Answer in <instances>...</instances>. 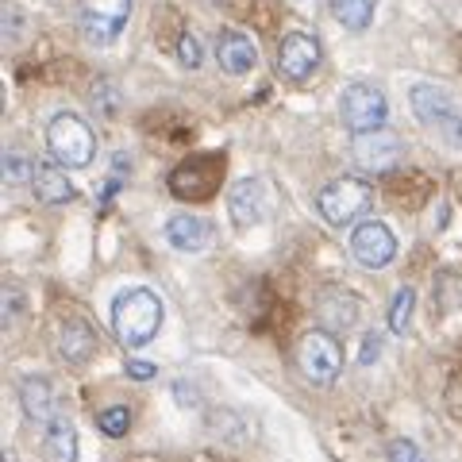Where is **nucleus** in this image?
Masks as SVG:
<instances>
[{
	"mask_svg": "<svg viewBox=\"0 0 462 462\" xmlns=\"http://www.w3.org/2000/svg\"><path fill=\"white\" fill-rule=\"evenodd\" d=\"M20 401H23L27 420H35V424H51V420H54V412H58L54 389H51L47 378H23V385H20Z\"/></svg>",
	"mask_w": 462,
	"mask_h": 462,
	"instance_id": "15",
	"label": "nucleus"
},
{
	"mask_svg": "<svg viewBox=\"0 0 462 462\" xmlns=\"http://www.w3.org/2000/svg\"><path fill=\"white\" fill-rule=\"evenodd\" d=\"M297 370L305 374L312 385H331L343 374V346L328 328H312L297 343Z\"/></svg>",
	"mask_w": 462,
	"mask_h": 462,
	"instance_id": "4",
	"label": "nucleus"
},
{
	"mask_svg": "<svg viewBox=\"0 0 462 462\" xmlns=\"http://www.w3.org/2000/svg\"><path fill=\"white\" fill-rule=\"evenodd\" d=\"M389 462H428V458L412 439H393L389 443Z\"/></svg>",
	"mask_w": 462,
	"mask_h": 462,
	"instance_id": "21",
	"label": "nucleus"
},
{
	"mask_svg": "<svg viewBox=\"0 0 462 462\" xmlns=\"http://www.w3.org/2000/svg\"><path fill=\"white\" fill-rule=\"evenodd\" d=\"M412 305H416V293L409 285L397 289V297H393V309H389V328L397 331V336H404V328H409L412 320Z\"/></svg>",
	"mask_w": 462,
	"mask_h": 462,
	"instance_id": "19",
	"label": "nucleus"
},
{
	"mask_svg": "<svg viewBox=\"0 0 462 462\" xmlns=\"http://www.w3.org/2000/svg\"><path fill=\"white\" fill-rule=\"evenodd\" d=\"M320 66V42L316 35H305V32H293L282 39L278 47V69L289 78V81H309Z\"/></svg>",
	"mask_w": 462,
	"mask_h": 462,
	"instance_id": "10",
	"label": "nucleus"
},
{
	"mask_svg": "<svg viewBox=\"0 0 462 462\" xmlns=\"http://www.w3.org/2000/svg\"><path fill=\"white\" fill-rule=\"evenodd\" d=\"M331 8H336V20L343 27H351V32H366L370 20H374V8H378V0H331Z\"/></svg>",
	"mask_w": 462,
	"mask_h": 462,
	"instance_id": "18",
	"label": "nucleus"
},
{
	"mask_svg": "<svg viewBox=\"0 0 462 462\" xmlns=\"http://www.w3.org/2000/svg\"><path fill=\"white\" fill-rule=\"evenodd\" d=\"M370 197L374 193H370V185L363 178H336L320 189L316 208H320V216L331 227H343V224H355L358 216L370 208Z\"/></svg>",
	"mask_w": 462,
	"mask_h": 462,
	"instance_id": "5",
	"label": "nucleus"
},
{
	"mask_svg": "<svg viewBox=\"0 0 462 462\" xmlns=\"http://www.w3.org/2000/svg\"><path fill=\"white\" fill-rule=\"evenodd\" d=\"M42 455H47V462H74L78 458L74 424L62 420V416H54V420L47 424V436H42Z\"/></svg>",
	"mask_w": 462,
	"mask_h": 462,
	"instance_id": "17",
	"label": "nucleus"
},
{
	"mask_svg": "<svg viewBox=\"0 0 462 462\" xmlns=\"http://www.w3.org/2000/svg\"><path fill=\"white\" fill-rule=\"evenodd\" d=\"M227 208H231V220H236V227H254V224H263L266 212H270L266 181H263V178L239 181L236 189H231V197H227Z\"/></svg>",
	"mask_w": 462,
	"mask_h": 462,
	"instance_id": "11",
	"label": "nucleus"
},
{
	"mask_svg": "<svg viewBox=\"0 0 462 462\" xmlns=\"http://www.w3.org/2000/svg\"><path fill=\"white\" fill-rule=\"evenodd\" d=\"M97 351V331L85 324V320H66L62 328V336H58V358H66V363H89Z\"/></svg>",
	"mask_w": 462,
	"mask_h": 462,
	"instance_id": "14",
	"label": "nucleus"
},
{
	"mask_svg": "<svg viewBox=\"0 0 462 462\" xmlns=\"http://www.w3.org/2000/svg\"><path fill=\"white\" fill-rule=\"evenodd\" d=\"M351 254H355L358 266L382 270V266H389V263L397 258V239H393V231H389L382 220H366V224L355 227V236H351Z\"/></svg>",
	"mask_w": 462,
	"mask_h": 462,
	"instance_id": "8",
	"label": "nucleus"
},
{
	"mask_svg": "<svg viewBox=\"0 0 462 462\" xmlns=\"http://www.w3.org/2000/svg\"><path fill=\"white\" fill-rule=\"evenodd\" d=\"M178 54H181V62L189 66V69H197V66H200V47H197V39H193V35H185V39H181Z\"/></svg>",
	"mask_w": 462,
	"mask_h": 462,
	"instance_id": "23",
	"label": "nucleus"
},
{
	"mask_svg": "<svg viewBox=\"0 0 462 462\" xmlns=\"http://www.w3.org/2000/svg\"><path fill=\"white\" fill-rule=\"evenodd\" d=\"M378 351H382V336H366V343H363V366H370L374 358H378Z\"/></svg>",
	"mask_w": 462,
	"mask_h": 462,
	"instance_id": "24",
	"label": "nucleus"
},
{
	"mask_svg": "<svg viewBox=\"0 0 462 462\" xmlns=\"http://www.w3.org/2000/svg\"><path fill=\"white\" fill-rule=\"evenodd\" d=\"M127 374H132V378H139V382H147L151 374H154V366H151V363H127Z\"/></svg>",
	"mask_w": 462,
	"mask_h": 462,
	"instance_id": "25",
	"label": "nucleus"
},
{
	"mask_svg": "<svg viewBox=\"0 0 462 462\" xmlns=\"http://www.w3.org/2000/svg\"><path fill=\"white\" fill-rule=\"evenodd\" d=\"M409 100H412L416 120H420L424 127H436L447 147L462 151V100H455L447 89H439V85H428V81L412 85Z\"/></svg>",
	"mask_w": 462,
	"mask_h": 462,
	"instance_id": "2",
	"label": "nucleus"
},
{
	"mask_svg": "<svg viewBox=\"0 0 462 462\" xmlns=\"http://www.w3.org/2000/svg\"><path fill=\"white\" fill-rule=\"evenodd\" d=\"M97 428L105 431V436L120 439L124 431L132 428V412H127V409H105V412H97Z\"/></svg>",
	"mask_w": 462,
	"mask_h": 462,
	"instance_id": "20",
	"label": "nucleus"
},
{
	"mask_svg": "<svg viewBox=\"0 0 462 462\" xmlns=\"http://www.w3.org/2000/svg\"><path fill=\"white\" fill-rule=\"evenodd\" d=\"M162 300H158V293H151V289H124L120 297L112 300V331L116 339H120L124 346H147L158 328H162Z\"/></svg>",
	"mask_w": 462,
	"mask_h": 462,
	"instance_id": "1",
	"label": "nucleus"
},
{
	"mask_svg": "<svg viewBox=\"0 0 462 462\" xmlns=\"http://www.w3.org/2000/svg\"><path fill=\"white\" fill-rule=\"evenodd\" d=\"M47 151L58 166H66V170H81V166H89L93 162V154H97V135H93V127L81 120V116L74 112H58L51 127H47Z\"/></svg>",
	"mask_w": 462,
	"mask_h": 462,
	"instance_id": "3",
	"label": "nucleus"
},
{
	"mask_svg": "<svg viewBox=\"0 0 462 462\" xmlns=\"http://www.w3.org/2000/svg\"><path fill=\"white\" fill-rule=\"evenodd\" d=\"M32 189L42 205H66L74 197V185L66 178V166H35L32 173Z\"/></svg>",
	"mask_w": 462,
	"mask_h": 462,
	"instance_id": "16",
	"label": "nucleus"
},
{
	"mask_svg": "<svg viewBox=\"0 0 462 462\" xmlns=\"http://www.w3.org/2000/svg\"><path fill=\"white\" fill-rule=\"evenodd\" d=\"M166 239H170V247L173 251H185V254H200L212 243V224L208 220H200V216H189V212H181V216H173V220L166 224Z\"/></svg>",
	"mask_w": 462,
	"mask_h": 462,
	"instance_id": "12",
	"label": "nucleus"
},
{
	"mask_svg": "<svg viewBox=\"0 0 462 462\" xmlns=\"http://www.w3.org/2000/svg\"><path fill=\"white\" fill-rule=\"evenodd\" d=\"M339 112H343L346 132L363 135V132H374V127H385L389 105H385L382 89H374V85H366V81H355V85H346V89H343Z\"/></svg>",
	"mask_w": 462,
	"mask_h": 462,
	"instance_id": "7",
	"label": "nucleus"
},
{
	"mask_svg": "<svg viewBox=\"0 0 462 462\" xmlns=\"http://www.w3.org/2000/svg\"><path fill=\"white\" fill-rule=\"evenodd\" d=\"M216 58H220V66L227 69L231 78H243V74H251V69H254L258 47L251 42V35H243V32H224L220 39H216Z\"/></svg>",
	"mask_w": 462,
	"mask_h": 462,
	"instance_id": "13",
	"label": "nucleus"
},
{
	"mask_svg": "<svg viewBox=\"0 0 462 462\" xmlns=\"http://www.w3.org/2000/svg\"><path fill=\"white\" fill-rule=\"evenodd\" d=\"M351 154H355V162L370 170V173H385V170H393L401 162V139L393 132H385V127H374V132H363V135H355L351 143Z\"/></svg>",
	"mask_w": 462,
	"mask_h": 462,
	"instance_id": "9",
	"label": "nucleus"
},
{
	"mask_svg": "<svg viewBox=\"0 0 462 462\" xmlns=\"http://www.w3.org/2000/svg\"><path fill=\"white\" fill-rule=\"evenodd\" d=\"M32 173H35V166L27 162L20 151H12V154L5 158V178H8V181H23V178H32Z\"/></svg>",
	"mask_w": 462,
	"mask_h": 462,
	"instance_id": "22",
	"label": "nucleus"
},
{
	"mask_svg": "<svg viewBox=\"0 0 462 462\" xmlns=\"http://www.w3.org/2000/svg\"><path fill=\"white\" fill-rule=\"evenodd\" d=\"M127 16H132V0H81L78 5L81 35L93 47H108V42L120 39V32L127 27Z\"/></svg>",
	"mask_w": 462,
	"mask_h": 462,
	"instance_id": "6",
	"label": "nucleus"
}]
</instances>
